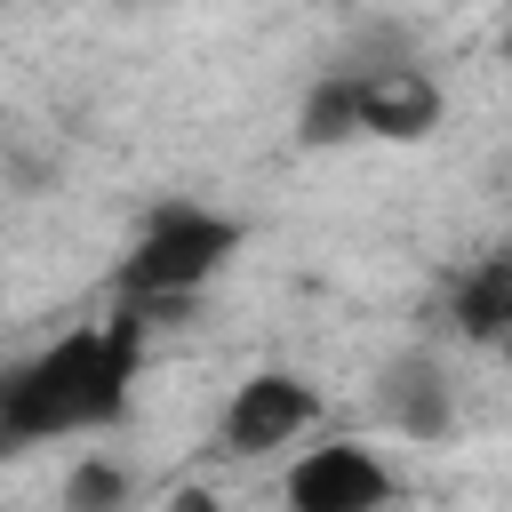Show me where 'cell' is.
Segmentation results:
<instances>
[{
	"label": "cell",
	"mask_w": 512,
	"mask_h": 512,
	"mask_svg": "<svg viewBox=\"0 0 512 512\" xmlns=\"http://www.w3.org/2000/svg\"><path fill=\"white\" fill-rule=\"evenodd\" d=\"M136 312H112L104 328H72L56 336L40 360H24L8 376V440H64V432H104L128 408V376H136Z\"/></svg>",
	"instance_id": "1"
},
{
	"label": "cell",
	"mask_w": 512,
	"mask_h": 512,
	"mask_svg": "<svg viewBox=\"0 0 512 512\" xmlns=\"http://www.w3.org/2000/svg\"><path fill=\"white\" fill-rule=\"evenodd\" d=\"M232 248H240V224L232 216H216V208H160L136 232V248L120 264V288L128 296H184V288L216 280V264Z\"/></svg>",
	"instance_id": "2"
},
{
	"label": "cell",
	"mask_w": 512,
	"mask_h": 512,
	"mask_svg": "<svg viewBox=\"0 0 512 512\" xmlns=\"http://www.w3.org/2000/svg\"><path fill=\"white\" fill-rule=\"evenodd\" d=\"M392 472L360 440H320L288 464V512H384Z\"/></svg>",
	"instance_id": "3"
},
{
	"label": "cell",
	"mask_w": 512,
	"mask_h": 512,
	"mask_svg": "<svg viewBox=\"0 0 512 512\" xmlns=\"http://www.w3.org/2000/svg\"><path fill=\"white\" fill-rule=\"evenodd\" d=\"M312 384L304 376H288V368H256L232 400H224V448L232 456H264V448H280V440H296L304 424H312Z\"/></svg>",
	"instance_id": "4"
},
{
	"label": "cell",
	"mask_w": 512,
	"mask_h": 512,
	"mask_svg": "<svg viewBox=\"0 0 512 512\" xmlns=\"http://www.w3.org/2000/svg\"><path fill=\"white\" fill-rule=\"evenodd\" d=\"M440 128V88L432 72L416 64H376L360 72V136H392V144H416Z\"/></svg>",
	"instance_id": "5"
},
{
	"label": "cell",
	"mask_w": 512,
	"mask_h": 512,
	"mask_svg": "<svg viewBox=\"0 0 512 512\" xmlns=\"http://www.w3.org/2000/svg\"><path fill=\"white\" fill-rule=\"evenodd\" d=\"M376 408H384V424H392V432H408V440H440V432H448V416H456L448 376H440V360H424V352H400V360L384 368Z\"/></svg>",
	"instance_id": "6"
},
{
	"label": "cell",
	"mask_w": 512,
	"mask_h": 512,
	"mask_svg": "<svg viewBox=\"0 0 512 512\" xmlns=\"http://www.w3.org/2000/svg\"><path fill=\"white\" fill-rule=\"evenodd\" d=\"M456 328L472 344H512V256H488L456 280Z\"/></svg>",
	"instance_id": "7"
},
{
	"label": "cell",
	"mask_w": 512,
	"mask_h": 512,
	"mask_svg": "<svg viewBox=\"0 0 512 512\" xmlns=\"http://www.w3.org/2000/svg\"><path fill=\"white\" fill-rule=\"evenodd\" d=\"M296 136H304V144H344V136H360V72H328V80L304 96Z\"/></svg>",
	"instance_id": "8"
},
{
	"label": "cell",
	"mask_w": 512,
	"mask_h": 512,
	"mask_svg": "<svg viewBox=\"0 0 512 512\" xmlns=\"http://www.w3.org/2000/svg\"><path fill=\"white\" fill-rule=\"evenodd\" d=\"M128 504V472L104 464V456H80L64 472V512H120Z\"/></svg>",
	"instance_id": "9"
},
{
	"label": "cell",
	"mask_w": 512,
	"mask_h": 512,
	"mask_svg": "<svg viewBox=\"0 0 512 512\" xmlns=\"http://www.w3.org/2000/svg\"><path fill=\"white\" fill-rule=\"evenodd\" d=\"M168 512H216V496H208V488H176V496H168Z\"/></svg>",
	"instance_id": "10"
}]
</instances>
